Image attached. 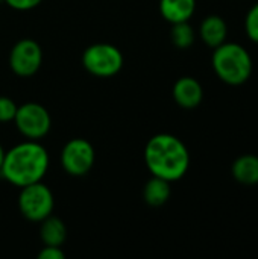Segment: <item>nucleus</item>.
<instances>
[{"mask_svg":"<svg viewBox=\"0 0 258 259\" xmlns=\"http://www.w3.org/2000/svg\"><path fill=\"white\" fill-rule=\"evenodd\" d=\"M40 259H64L65 253L55 246H44V249L38 253Z\"/></svg>","mask_w":258,"mask_h":259,"instance_id":"obj_19","label":"nucleus"},{"mask_svg":"<svg viewBox=\"0 0 258 259\" xmlns=\"http://www.w3.org/2000/svg\"><path fill=\"white\" fill-rule=\"evenodd\" d=\"M144 161L152 176L173 182L187 173L190 155L179 138L170 134H158L148 141Z\"/></svg>","mask_w":258,"mask_h":259,"instance_id":"obj_2","label":"nucleus"},{"mask_svg":"<svg viewBox=\"0 0 258 259\" xmlns=\"http://www.w3.org/2000/svg\"><path fill=\"white\" fill-rule=\"evenodd\" d=\"M14 121L23 137L35 141L46 137L52 126L49 111L43 105L35 102H27L18 106Z\"/></svg>","mask_w":258,"mask_h":259,"instance_id":"obj_6","label":"nucleus"},{"mask_svg":"<svg viewBox=\"0 0 258 259\" xmlns=\"http://www.w3.org/2000/svg\"><path fill=\"white\" fill-rule=\"evenodd\" d=\"M84 68L97 77H113L123 67L122 52L108 42H97L85 49L82 53Z\"/></svg>","mask_w":258,"mask_h":259,"instance_id":"obj_4","label":"nucleus"},{"mask_svg":"<svg viewBox=\"0 0 258 259\" xmlns=\"http://www.w3.org/2000/svg\"><path fill=\"white\" fill-rule=\"evenodd\" d=\"M55 199L47 185L41 181L21 188L18 196V208L24 219L30 222H43L53 211Z\"/></svg>","mask_w":258,"mask_h":259,"instance_id":"obj_5","label":"nucleus"},{"mask_svg":"<svg viewBox=\"0 0 258 259\" xmlns=\"http://www.w3.org/2000/svg\"><path fill=\"white\" fill-rule=\"evenodd\" d=\"M170 38L178 49H187L195 42V30L189 24V21L173 23V27L170 30Z\"/></svg>","mask_w":258,"mask_h":259,"instance_id":"obj_15","label":"nucleus"},{"mask_svg":"<svg viewBox=\"0 0 258 259\" xmlns=\"http://www.w3.org/2000/svg\"><path fill=\"white\" fill-rule=\"evenodd\" d=\"M49 168L47 150L35 140H27L9 149L0 168V175L15 187L40 182Z\"/></svg>","mask_w":258,"mask_h":259,"instance_id":"obj_1","label":"nucleus"},{"mask_svg":"<svg viewBox=\"0 0 258 259\" xmlns=\"http://www.w3.org/2000/svg\"><path fill=\"white\" fill-rule=\"evenodd\" d=\"M94 149L84 138L70 140L61 152V165L70 176H85L94 164Z\"/></svg>","mask_w":258,"mask_h":259,"instance_id":"obj_7","label":"nucleus"},{"mask_svg":"<svg viewBox=\"0 0 258 259\" xmlns=\"http://www.w3.org/2000/svg\"><path fill=\"white\" fill-rule=\"evenodd\" d=\"M199 33H201L202 41L207 46L216 49V47H219L220 44L225 42L227 35H228V26H227V23H225V20L222 17L208 15L201 23Z\"/></svg>","mask_w":258,"mask_h":259,"instance_id":"obj_10","label":"nucleus"},{"mask_svg":"<svg viewBox=\"0 0 258 259\" xmlns=\"http://www.w3.org/2000/svg\"><path fill=\"white\" fill-rule=\"evenodd\" d=\"M233 176L237 182L243 185H257L258 184V156L243 155L237 158L233 164Z\"/></svg>","mask_w":258,"mask_h":259,"instance_id":"obj_13","label":"nucleus"},{"mask_svg":"<svg viewBox=\"0 0 258 259\" xmlns=\"http://www.w3.org/2000/svg\"><path fill=\"white\" fill-rule=\"evenodd\" d=\"M40 223H41L40 235H41V241L44 243V246L61 247L67 238V229H65V225L62 223V220H59L58 217H53L50 214Z\"/></svg>","mask_w":258,"mask_h":259,"instance_id":"obj_14","label":"nucleus"},{"mask_svg":"<svg viewBox=\"0 0 258 259\" xmlns=\"http://www.w3.org/2000/svg\"><path fill=\"white\" fill-rule=\"evenodd\" d=\"M213 68L225 83L242 85L251 77L252 59L245 47L236 42H224L213 53Z\"/></svg>","mask_w":258,"mask_h":259,"instance_id":"obj_3","label":"nucleus"},{"mask_svg":"<svg viewBox=\"0 0 258 259\" xmlns=\"http://www.w3.org/2000/svg\"><path fill=\"white\" fill-rule=\"evenodd\" d=\"M43 62V50L40 44L30 38L20 39L14 44L9 53V67L11 70L21 77L33 76Z\"/></svg>","mask_w":258,"mask_h":259,"instance_id":"obj_8","label":"nucleus"},{"mask_svg":"<svg viewBox=\"0 0 258 259\" xmlns=\"http://www.w3.org/2000/svg\"><path fill=\"white\" fill-rule=\"evenodd\" d=\"M9 8L17 11H29L36 8L43 0H3Z\"/></svg>","mask_w":258,"mask_h":259,"instance_id":"obj_18","label":"nucleus"},{"mask_svg":"<svg viewBox=\"0 0 258 259\" xmlns=\"http://www.w3.org/2000/svg\"><path fill=\"white\" fill-rule=\"evenodd\" d=\"M245 29H246V35L258 44V3L249 9L245 20Z\"/></svg>","mask_w":258,"mask_h":259,"instance_id":"obj_16","label":"nucleus"},{"mask_svg":"<svg viewBox=\"0 0 258 259\" xmlns=\"http://www.w3.org/2000/svg\"><path fill=\"white\" fill-rule=\"evenodd\" d=\"M17 105L12 99L0 96V123H8L15 118L17 114Z\"/></svg>","mask_w":258,"mask_h":259,"instance_id":"obj_17","label":"nucleus"},{"mask_svg":"<svg viewBox=\"0 0 258 259\" xmlns=\"http://www.w3.org/2000/svg\"><path fill=\"white\" fill-rule=\"evenodd\" d=\"M5 149L2 147V144H0V168H2V164H3V159H5Z\"/></svg>","mask_w":258,"mask_h":259,"instance_id":"obj_20","label":"nucleus"},{"mask_svg":"<svg viewBox=\"0 0 258 259\" xmlns=\"http://www.w3.org/2000/svg\"><path fill=\"white\" fill-rule=\"evenodd\" d=\"M202 97L204 91L201 83L190 76L178 79L173 85V99L179 106L186 109L196 108L202 102Z\"/></svg>","mask_w":258,"mask_h":259,"instance_id":"obj_9","label":"nucleus"},{"mask_svg":"<svg viewBox=\"0 0 258 259\" xmlns=\"http://www.w3.org/2000/svg\"><path fill=\"white\" fill-rule=\"evenodd\" d=\"M170 182L158 176H152L143 190V199L151 206H163L170 199Z\"/></svg>","mask_w":258,"mask_h":259,"instance_id":"obj_12","label":"nucleus"},{"mask_svg":"<svg viewBox=\"0 0 258 259\" xmlns=\"http://www.w3.org/2000/svg\"><path fill=\"white\" fill-rule=\"evenodd\" d=\"M195 9L196 0H160V12L172 24L189 21Z\"/></svg>","mask_w":258,"mask_h":259,"instance_id":"obj_11","label":"nucleus"}]
</instances>
